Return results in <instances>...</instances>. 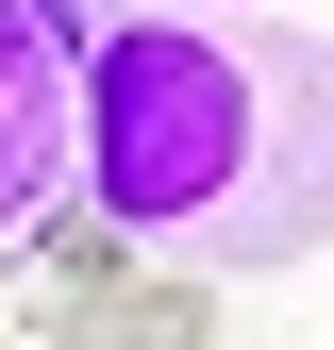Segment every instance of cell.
Returning <instances> with one entry per match:
<instances>
[{
  "label": "cell",
  "mask_w": 334,
  "mask_h": 350,
  "mask_svg": "<svg viewBox=\"0 0 334 350\" xmlns=\"http://www.w3.org/2000/svg\"><path fill=\"white\" fill-rule=\"evenodd\" d=\"M84 67V217L151 267L268 284L334 250V33L234 0H51Z\"/></svg>",
  "instance_id": "obj_1"
},
{
  "label": "cell",
  "mask_w": 334,
  "mask_h": 350,
  "mask_svg": "<svg viewBox=\"0 0 334 350\" xmlns=\"http://www.w3.org/2000/svg\"><path fill=\"white\" fill-rule=\"evenodd\" d=\"M84 217V67L51 0H0V267H34Z\"/></svg>",
  "instance_id": "obj_2"
},
{
  "label": "cell",
  "mask_w": 334,
  "mask_h": 350,
  "mask_svg": "<svg viewBox=\"0 0 334 350\" xmlns=\"http://www.w3.org/2000/svg\"><path fill=\"white\" fill-rule=\"evenodd\" d=\"M51 350H218V284L117 250L101 217H67V284H51Z\"/></svg>",
  "instance_id": "obj_3"
},
{
  "label": "cell",
  "mask_w": 334,
  "mask_h": 350,
  "mask_svg": "<svg viewBox=\"0 0 334 350\" xmlns=\"http://www.w3.org/2000/svg\"><path fill=\"white\" fill-rule=\"evenodd\" d=\"M234 17H284V0H234Z\"/></svg>",
  "instance_id": "obj_4"
}]
</instances>
